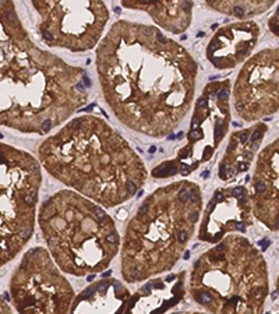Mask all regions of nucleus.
Instances as JSON below:
<instances>
[{
	"label": "nucleus",
	"instance_id": "1",
	"mask_svg": "<svg viewBox=\"0 0 279 314\" xmlns=\"http://www.w3.org/2000/svg\"><path fill=\"white\" fill-rule=\"evenodd\" d=\"M95 64L107 106L137 133L166 137L193 105L197 63L158 27L115 22L98 43Z\"/></svg>",
	"mask_w": 279,
	"mask_h": 314
},
{
	"label": "nucleus",
	"instance_id": "2",
	"mask_svg": "<svg viewBox=\"0 0 279 314\" xmlns=\"http://www.w3.org/2000/svg\"><path fill=\"white\" fill-rule=\"evenodd\" d=\"M0 21V121L48 134L87 104L85 71L35 45L11 0H2Z\"/></svg>",
	"mask_w": 279,
	"mask_h": 314
},
{
	"label": "nucleus",
	"instance_id": "3",
	"mask_svg": "<svg viewBox=\"0 0 279 314\" xmlns=\"http://www.w3.org/2000/svg\"><path fill=\"white\" fill-rule=\"evenodd\" d=\"M43 169L106 208L126 203L148 177L140 155L106 120L74 117L38 148Z\"/></svg>",
	"mask_w": 279,
	"mask_h": 314
},
{
	"label": "nucleus",
	"instance_id": "4",
	"mask_svg": "<svg viewBox=\"0 0 279 314\" xmlns=\"http://www.w3.org/2000/svg\"><path fill=\"white\" fill-rule=\"evenodd\" d=\"M202 212L197 183L177 180L146 195L129 221L121 242V276L143 282L170 271L183 256Z\"/></svg>",
	"mask_w": 279,
	"mask_h": 314
},
{
	"label": "nucleus",
	"instance_id": "5",
	"mask_svg": "<svg viewBox=\"0 0 279 314\" xmlns=\"http://www.w3.org/2000/svg\"><path fill=\"white\" fill-rule=\"evenodd\" d=\"M42 237L63 272L74 276L99 274L120 250L115 221L103 205L75 190H62L41 205Z\"/></svg>",
	"mask_w": 279,
	"mask_h": 314
},
{
	"label": "nucleus",
	"instance_id": "6",
	"mask_svg": "<svg viewBox=\"0 0 279 314\" xmlns=\"http://www.w3.org/2000/svg\"><path fill=\"white\" fill-rule=\"evenodd\" d=\"M188 292L209 313H261L269 293L265 258L247 237L228 235L195 260Z\"/></svg>",
	"mask_w": 279,
	"mask_h": 314
},
{
	"label": "nucleus",
	"instance_id": "7",
	"mask_svg": "<svg viewBox=\"0 0 279 314\" xmlns=\"http://www.w3.org/2000/svg\"><path fill=\"white\" fill-rule=\"evenodd\" d=\"M0 264L17 257L34 233L41 161L8 144L0 145Z\"/></svg>",
	"mask_w": 279,
	"mask_h": 314
},
{
	"label": "nucleus",
	"instance_id": "8",
	"mask_svg": "<svg viewBox=\"0 0 279 314\" xmlns=\"http://www.w3.org/2000/svg\"><path fill=\"white\" fill-rule=\"evenodd\" d=\"M10 296L17 313H67L74 290L50 251L32 247L24 253L10 279Z\"/></svg>",
	"mask_w": 279,
	"mask_h": 314
},
{
	"label": "nucleus",
	"instance_id": "9",
	"mask_svg": "<svg viewBox=\"0 0 279 314\" xmlns=\"http://www.w3.org/2000/svg\"><path fill=\"white\" fill-rule=\"evenodd\" d=\"M39 34L49 46L87 52L103 38L109 11L103 0H31Z\"/></svg>",
	"mask_w": 279,
	"mask_h": 314
},
{
	"label": "nucleus",
	"instance_id": "10",
	"mask_svg": "<svg viewBox=\"0 0 279 314\" xmlns=\"http://www.w3.org/2000/svg\"><path fill=\"white\" fill-rule=\"evenodd\" d=\"M230 81H215L205 85L195 102L187 131V143L180 149L173 165L174 175L187 176L211 159L223 140L230 121Z\"/></svg>",
	"mask_w": 279,
	"mask_h": 314
},
{
	"label": "nucleus",
	"instance_id": "11",
	"mask_svg": "<svg viewBox=\"0 0 279 314\" xmlns=\"http://www.w3.org/2000/svg\"><path fill=\"white\" fill-rule=\"evenodd\" d=\"M239 117L256 121L279 110V46L248 57L240 68L232 91Z\"/></svg>",
	"mask_w": 279,
	"mask_h": 314
},
{
	"label": "nucleus",
	"instance_id": "12",
	"mask_svg": "<svg viewBox=\"0 0 279 314\" xmlns=\"http://www.w3.org/2000/svg\"><path fill=\"white\" fill-rule=\"evenodd\" d=\"M205 4L221 14L239 20L256 17L269 10L276 0H204ZM194 0H121L127 8L148 13L160 28L172 34H182L190 27Z\"/></svg>",
	"mask_w": 279,
	"mask_h": 314
},
{
	"label": "nucleus",
	"instance_id": "13",
	"mask_svg": "<svg viewBox=\"0 0 279 314\" xmlns=\"http://www.w3.org/2000/svg\"><path fill=\"white\" fill-rule=\"evenodd\" d=\"M250 190L244 186L218 189L204 209L198 239L218 243L234 232H246L254 222Z\"/></svg>",
	"mask_w": 279,
	"mask_h": 314
},
{
	"label": "nucleus",
	"instance_id": "14",
	"mask_svg": "<svg viewBox=\"0 0 279 314\" xmlns=\"http://www.w3.org/2000/svg\"><path fill=\"white\" fill-rule=\"evenodd\" d=\"M250 195L256 219L269 230H279V137L257 156Z\"/></svg>",
	"mask_w": 279,
	"mask_h": 314
},
{
	"label": "nucleus",
	"instance_id": "15",
	"mask_svg": "<svg viewBox=\"0 0 279 314\" xmlns=\"http://www.w3.org/2000/svg\"><path fill=\"white\" fill-rule=\"evenodd\" d=\"M258 36L260 28L254 21L230 22L214 34L205 49V56L218 70L234 68L250 57Z\"/></svg>",
	"mask_w": 279,
	"mask_h": 314
},
{
	"label": "nucleus",
	"instance_id": "16",
	"mask_svg": "<svg viewBox=\"0 0 279 314\" xmlns=\"http://www.w3.org/2000/svg\"><path fill=\"white\" fill-rule=\"evenodd\" d=\"M267 130V124L258 123L250 129L236 131L230 135L229 145L219 163V179L223 181H232L248 169Z\"/></svg>",
	"mask_w": 279,
	"mask_h": 314
},
{
	"label": "nucleus",
	"instance_id": "17",
	"mask_svg": "<svg viewBox=\"0 0 279 314\" xmlns=\"http://www.w3.org/2000/svg\"><path fill=\"white\" fill-rule=\"evenodd\" d=\"M130 300V293L121 282L113 278L102 279L87 288L77 300L73 303L70 311H115L120 310L119 306L123 304L126 310L127 302Z\"/></svg>",
	"mask_w": 279,
	"mask_h": 314
},
{
	"label": "nucleus",
	"instance_id": "18",
	"mask_svg": "<svg viewBox=\"0 0 279 314\" xmlns=\"http://www.w3.org/2000/svg\"><path fill=\"white\" fill-rule=\"evenodd\" d=\"M269 29L271 31L275 34V35H279V7H278V10H276V13H275V16H272L271 17V20H269Z\"/></svg>",
	"mask_w": 279,
	"mask_h": 314
},
{
	"label": "nucleus",
	"instance_id": "19",
	"mask_svg": "<svg viewBox=\"0 0 279 314\" xmlns=\"http://www.w3.org/2000/svg\"><path fill=\"white\" fill-rule=\"evenodd\" d=\"M276 292L279 295V274H278V278H276Z\"/></svg>",
	"mask_w": 279,
	"mask_h": 314
}]
</instances>
